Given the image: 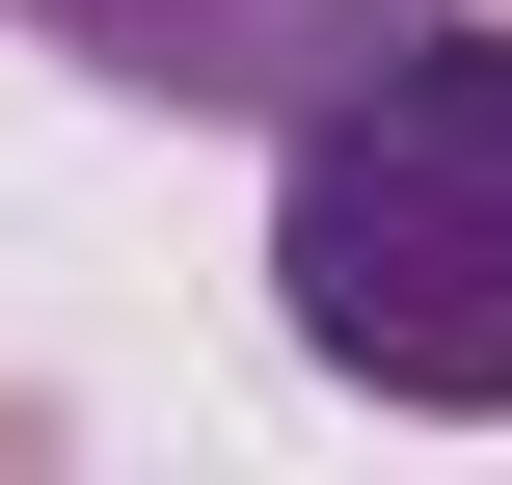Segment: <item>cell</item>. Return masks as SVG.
I'll use <instances>...</instances> for the list:
<instances>
[{"label": "cell", "instance_id": "obj_2", "mask_svg": "<svg viewBox=\"0 0 512 485\" xmlns=\"http://www.w3.org/2000/svg\"><path fill=\"white\" fill-rule=\"evenodd\" d=\"M108 108H162V135H270V108H324L351 54H405L432 0H27Z\"/></svg>", "mask_w": 512, "mask_h": 485}, {"label": "cell", "instance_id": "obj_1", "mask_svg": "<svg viewBox=\"0 0 512 485\" xmlns=\"http://www.w3.org/2000/svg\"><path fill=\"white\" fill-rule=\"evenodd\" d=\"M270 324L351 405L512 432V27H405L324 108H270Z\"/></svg>", "mask_w": 512, "mask_h": 485}]
</instances>
